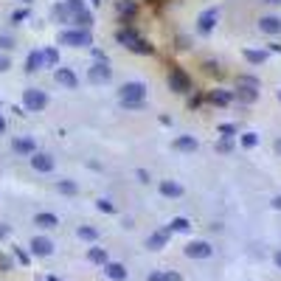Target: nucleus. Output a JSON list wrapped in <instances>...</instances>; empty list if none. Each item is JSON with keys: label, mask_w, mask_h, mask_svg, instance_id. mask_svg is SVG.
Instances as JSON below:
<instances>
[{"label": "nucleus", "mask_w": 281, "mask_h": 281, "mask_svg": "<svg viewBox=\"0 0 281 281\" xmlns=\"http://www.w3.org/2000/svg\"><path fill=\"white\" fill-rule=\"evenodd\" d=\"M115 40H118L126 51H132V54H140V56H152V54H155V45H149V42L144 40V37H140L132 26L118 28V34H115Z\"/></svg>", "instance_id": "1"}, {"label": "nucleus", "mask_w": 281, "mask_h": 281, "mask_svg": "<svg viewBox=\"0 0 281 281\" xmlns=\"http://www.w3.org/2000/svg\"><path fill=\"white\" fill-rule=\"evenodd\" d=\"M121 104L126 107V110H138V107H144V98H147V84L144 82H126L121 84Z\"/></svg>", "instance_id": "2"}, {"label": "nucleus", "mask_w": 281, "mask_h": 281, "mask_svg": "<svg viewBox=\"0 0 281 281\" xmlns=\"http://www.w3.org/2000/svg\"><path fill=\"white\" fill-rule=\"evenodd\" d=\"M59 45H70V48H90V45H93L90 28H73V31H62V34H59Z\"/></svg>", "instance_id": "3"}, {"label": "nucleus", "mask_w": 281, "mask_h": 281, "mask_svg": "<svg viewBox=\"0 0 281 281\" xmlns=\"http://www.w3.org/2000/svg\"><path fill=\"white\" fill-rule=\"evenodd\" d=\"M169 87L175 93H191V76L180 65H172V68H169Z\"/></svg>", "instance_id": "4"}, {"label": "nucleus", "mask_w": 281, "mask_h": 281, "mask_svg": "<svg viewBox=\"0 0 281 281\" xmlns=\"http://www.w3.org/2000/svg\"><path fill=\"white\" fill-rule=\"evenodd\" d=\"M23 104H26L28 112H40V110H45V104H48V96L42 90H37V87H28V90L23 93Z\"/></svg>", "instance_id": "5"}, {"label": "nucleus", "mask_w": 281, "mask_h": 281, "mask_svg": "<svg viewBox=\"0 0 281 281\" xmlns=\"http://www.w3.org/2000/svg\"><path fill=\"white\" fill-rule=\"evenodd\" d=\"M87 76H90V82H96V84H107V82H110L112 70H110V65H107V59H96V65L87 70Z\"/></svg>", "instance_id": "6"}, {"label": "nucleus", "mask_w": 281, "mask_h": 281, "mask_svg": "<svg viewBox=\"0 0 281 281\" xmlns=\"http://www.w3.org/2000/svg\"><path fill=\"white\" fill-rule=\"evenodd\" d=\"M217 20H219V9H205V12L200 14V20H197V28H200L203 34H211L214 26H217Z\"/></svg>", "instance_id": "7"}, {"label": "nucleus", "mask_w": 281, "mask_h": 281, "mask_svg": "<svg viewBox=\"0 0 281 281\" xmlns=\"http://www.w3.org/2000/svg\"><path fill=\"white\" fill-rule=\"evenodd\" d=\"M54 79H56V84H62V87H68V90H76V87H79V79H76V73H73L70 68H56Z\"/></svg>", "instance_id": "8"}, {"label": "nucleus", "mask_w": 281, "mask_h": 281, "mask_svg": "<svg viewBox=\"0 0 281 281\" xmlns=\"http://www.w3.org/2000/svg\"><path fill=\"white\" fill-rule=\"evenodd\" d=\"M211 253H214V247H211L208 242H189V245H186V256H189V259H208Z\"/></svg>", "instance_id": "9"}, {"label": "nucleus", "mask_w": 281, "mask_h": 281, "mask_svg": "<svg viewBox=\"0 0 281 281\" xmlns=\"http://www.w3.org/2000/svg\"><path fill=\"white\" fill-rule=\"evenodd\" d=\"M31 169L34 172H54V158L45 152H34L31 155Z\"/></svg>", "instance_id": "10"}, {"label": "nucleus", "mask_w": 281, "mask_h": 281, "mask_svg": "<svg viewBox=\"0 0 281 281\" xmlns=\"http://www.w3.org/2000/svg\"><path fill=\"white\" fill-rule=\"evenodd\" d=\"M31 253H34V256H51V253H54V242L45 236H34L31 239Z\"/></svg>", "instance_id": "11"}, {"label": "nucleus", "mask_w": 281, "mask_h": 281, "mask_svg": "<svg viewBox=\"0 0 281 281\" xmlns=\"http://www.w3.org/2000/svg\"><path fill=\"white\" fill-rule=\"evenodd\" d=\"M233 98L242 101V104H253V101L259 98V90H256V87H247V84H239L236 93H233Z\"/></svg>", "instance_id": "12"}, {"label": "nucleus", "mask_w": 281, "mask_h": 281, "mask_svg": "<svg viewBox=\"0 0 281 281\" xmlns=\"http://www.w3.org/2000/svg\"><path fill=\"white\" fill-rule=\"evenodd\" d=\"M172 147H175L177 152H197L200 140H197L194 135H180V138H175V144H172Z\"/></svg>", "instance_id": "13"}, {"label": "nucleus", "mask_w": 281, "mask_h": 281, "mask_svg": "<svg viewBox=\"0 0 281 281\" xmlns=\"http://www.w3.org/2000/svg\"><path fill=\"white\" fill-rule=\"evenodd\" d=\"M12 149H14L17 155H28V158H31V155L37 152V144H34L31 138H14V140H12Z\"/></svg>", "instance_id": "14"}, {"label": "nucleus", "mask_w": 281, "mask_h": 281, "mask_svg": "<svg viewBox=\"0 0 281 281\" xmlns=\"http://www.w3.org/2000/svg\"><path fill=\"white\" fill-rule=\"evenodd\" d=\"M104 273L110 275L112 281H126V267L121 261H107L104 264Z\"/></svg>", "instance_id": "15"}, {"label": "nucleus", "mask_w": 281, "mask_h": 281, "mask_svg": "<svg viewBox=\"0 0 281 281\" xmlns=\"http://www.w3.org/2000/svg\"><path fill=\"white\" fill-rule=\"evenodd\" d=\"M259 28L264 31V34H281V20L273 17V14H267V17L259 20Z\"/></svg>", "instance_id": "16"}, {"label": "nucleus", "mask_w": 281, "mask_h": 281, "mask_svg": "<svg viewBox=\"0 0 281 281\" xmlns=\"http://www.w3.org/2000/svg\"><path fill=\"white\" fill-rule=\"evenodd\" d=\"M208 101H211V104H217V107H228L233 101V93L231 90H211Z\"/></svg>", "instance_id": "17"}, {"label": "nucleus", "mask_w": 281, "mask_h": 281, "mask_svg": "<svg viewBox=\"0 0 281 281\" xmlns=\"http://www.w3.org/2000/svg\"><path fill=\"white\" fill-rule=\"evenodd\" d=\"M40 68H45V59H42V51H31L26 56V70L28 73H37Z\"/></svg>", "instance_id": "18"}, {"label": "nucleus", "mask_w": 281, "mask_h": 281, "mask_svg": "<svg viewBox=\"0 0 281 281\" xmlns=\"http://www.w3.org/2000/svg\"><path fill=\"white\" fill-rule=\"evenodd\" d=\"M166 239H169V231H158V233H152V236L147 239V247L149 250H161V247L166 245Z\"/></svg>", "instance_id": "19"}, {"label": "nucleus", "mask_w": 281, "mask_h": 281, "mask_svg": "<svg viewBox=\"0 0 281 281\" xmlns=\"http://www.w3.org/2000/svg\"><path fill=\"white\" fill-rule=\"evenodd\" d=\"M161 194L163 197H180L183 194V186H180V183H175V180H163L161 183Z\"/></svg>", "instance_id": "20"}, {"label": "nucleus", "mask_w": 281, "mask_h": 281, "mask_svg": "<svg viewBox=\"0 0 281 281\" xmlns=\"http://www.w3.org/2000/svg\"><path fill=\"white\" fill-rule=\"evenodd\" d=\"M135 12H138V6H135V0H121V3H118V14L124 17V23H126V20H132V17H135Z\"/></svg>", "instance_id": "21"}, {"label": "nucleus", "mask_w": 281, "mask_h": 281, "mask_svg": "<svg viewBox=\"0 0 281 281\" xmlns=\"http://www.w3.org/2000/svg\"><path fill=\"white\" fill-rule=\"evenodd\" d=\"M54 17L59 23H73V12H70L65 3H56V6H54Z\"/></svg>", "instance_id": "22"}, {"label": "nucleus", "mask_w": 281, "mask_h": 281, "mask_svg": "<svg viewBox=\"0 0 281 281\" xmlns=\"http://www.w3.org/2000/svg\"><path fill=\"white\" fill-rule=\"evenodd\" d=\"M34 225H37V228H56V225H59V219H56L54 214H37Z\"/></svg>", "instance_id": "23"}, {"label": "nucleus", "mask_w": 281, "mask_h": 281, "mask_svg": "<svg viewBox=\"0 0 281 281\" xmlns=\"http://www.w3.org/2000/svg\"><path fill=\"white\" fill-rule=\"evenodd\" d=\"M87 259L93 261V264H107V250L104 247H90V250H87Z\"/></svg>", "instance_id": "24"}, {"label": "nucleus", "mask_w": 281, "mask_h": 281, "mask_svg": "<svg viewBox=\"0 0 281 281\" xmlns=\"http://www.w3.org/2000/svg\"><path fill=\"white\" fill-rule=\"evenodd\" d=\"M42 59H45V68H59V51L56 48H45Z\"/></svg>", "instance_id": "25"}, {"label": "nucleus", "mask_w": 281, "mask_h": 281, "mask_svg": "<svg viewBox=\"0 0 281 281\" xmlns=\"http://www.w3.org/2000/svg\"><path fill=\"white\" fill-rule=\"evenodd\" d=\"M245 59L250 65H264L267 62V54H264V51H250V48H245Z\"/></svg>", "instance_id": "26"}, {"label": "nucleus", "mask_w": 281, "mask_h": 281, "mask_svg": "<svg viewBox=\"0 0 281 281\" xmlns=\"http://www.w3.org/2000/svg\"><path fill=\"white\" fill-rule=\"evenodd\" d=\"M56 189H59V194H68V197H73L79 191V186L73 180H59L56 183Z\"/></svg>", "instance_id": "27"}, {"label": "nucleus", "mask_w": 281, "mask_h": 281, "mask_svg": "<svg viewBox=\"0 0 281 281\" xmlns=\"http://www.w3.org/2000/svg\"><path fill=\"white\" fill-rule=\"evenodd\" d=\"M73 23H76L79 28H90V26H93V14L84 9V12H79L76 17H73Z\"/></svg>", "instance_id": "28"}, {"label": "nucleus", "mask_w": 281, "mask_h": 281, "mask_svg": "<svg viewBox=\"0 0 281 281\" xmlns=\"http://www.w3.org/2000/svg\"><path fill=\"white\" fill-rule=\"evenodd\" d=\"M76 233H79V239H84V242H96L98 239V231L96 228H87V225H82Z\"/></svg>", "instance_id": "29"}, {"label": "nucleus", "mask_w": 281, "mask_h": 281, "mask_svg": "<svg viewBox=\"0 0 281 281\" xmlns=\"http://www.w3.org/2000/svg\"><path fill=\"white\" fill-rule=\"evenodd\" d=\"M169 231H189V219L186 217H175L169 222Z\"/></svg>", "instance_id": "30"}, {"label": "nucleus", "mask_w": 281, "mask_h": 281, "mask_svg": "<svg viewBox=\"0 0 281 281\" xmlns=\"http://www.w3.org/2000/svg\"><path fill=\"white\" fill-rule=\"evenodd\" d=\"M256 144H259V135H256V132H245V135H242V147H245V149H253Z\"/></svg>", "instance_id": "31"}, {"label": "nucleus", "mask_w": 281, "mask_h": 281, "mask_svg": "<svg viewBox=\"0 0 281 281\" xmlns=\"http://www.w3.org/2000/svg\"><path fill=\"white\" fill-rule=\"evenodd\" d=\"M96 208L104 211V214H112V211H115V205H112L110 200H96Z\"/></svg>", "instance_id": "32"}, {"label": "nucleus", "mask_w": 281, "mask_h": 281, "mask_svg": "<svg viewBox=\"0 0 281 281\" xmlns=\"http://www.w3.org/2000/svg\"><path fill=\"white\" fill-rule=\"evenodd\" d=\"M219 132H222L225 138H233V135H236V126H233V124H222V126H219Z\"/></svg>", "instance_id": "33"}, {"label": "nucleus", "mask_w": 281, "mask_h": 281, "mask_svg": "<svg viewBox=\"0 0 281 281\" xmlns=\"http://www.w3.org/2000/svg\"><path fill=\"white\" fill-rule=\"evenodd\" d=\"M12 48H14V40L3 34V37H0V51H12Z\"/></svg>", "instance_id": "34"}, {"label": "nucleus", "mask_w": 281, "mask_h": 281, "mask_svg": "<svg viewBox=\"0 0 281 281\" xmlns=\"http://www.w3.org/2000/svg\"><path fill=\"white\" fill-rule=\"evenodd\" d=\"M231 149H233L231 138H225V140H219V144H217V152H231Z\"/></svg>", "instance_id": "35"}, {"label": "nucleus", "mask_w": 281, "mask_h": 281, "mask_svg": "<svg viewBox=\"0 0 281 281\" xmlns=\"http://www.w3.org/2000/svg\"><path fill=\"white\" fill-rule=\"evenodd\" d=\"M203 68H205V73H211V76H214V73L219 76V65H217V62H205Z\"/></svg>", "instance_id": "36"}, {"label": "nucleus", "mask_w": 281, "mask_h": 281, "mask_svg": "<svg viewBox=\"0 0 281 281\" xmlns=\"http://www.w3.org/2000/svg\"><path fill=\"white\" fill-rule=\"evenodd\" d=\"M12 68V59H9L6 54H0V73H3V70H9Z\"/></svg>", "instance_id": "37"}, {"label": "nucleus", "mask_w": 281, "mask_h": 281, "mask_svg": "<svg viewBox=\"0 0 281 281\" xmlns=\"http://www.w3.org/2000/svg\"><path fill=\"white\" fill-rule=\"evenodd\" d=\"M26 17H28V12H26V9H20V12H14V14H12V20H14V23L26 20Z\"/></svg>", "instance_id": "38"}, {"label": "nucleus", "mask_w": 281, "mask_h": 281, "mask_svg": "<svg viewBox=\"0 0 281 281\" xmlns=\"http://www.w3.org/2000/svg\"><path fill=\"white\" fill-rule=\"evenodd\" d=\"M200 104H203V96H191L189 98V107H191V110H197Z\"/></svg>", "instance_id": "39"}, {"label": "nucleus", "mask_w": 281, "mask_h": 281, "mask_svg": "<svg viewBox=\"0 0 281 281\" xmlns=\"http://www.w3.org/2000/svg\"><path fill=\"white\" fill-rule=\"evenodd\" d=\"M135 177H138L140 183H149V172H147V169H138V172H135Z\"/></svg>", "instance_id": "40"}, {"label": "nucleus", "mask_w": 281, "mask_h": 281, "mask_svg": "<svg viewBox=\"0 0 281 281\" xmlns=\"http://www.w3.org/2000/svg\"><path fill=\"white\" fill-rule=\"evenodd\" d=\"M239 84H247V87H256V79H253V76H239Z\"/></svg>", "instance_id": "41"}, {"label": "nucleus", "mask_w": 281, "mask_h": 281, "mask_svg": "<svg viewBox=\"0 0 281 281\" xmlns=\"http://www.w3.org/2000/svg\"><path fill=\"white\" fill-rule=\"evenodd\" d=\"M149 281H166V273H152V275H149Z\"/></svg>", "instance_id": "42"}, {"label": "nucleus", "mask_w": 281, "mask_h": 281, "mask_svg": "<svg viewBox=\"0 0 281 281\" xmlns=\"http://www.w3.org/2000/svg\"><path fill=\"white\" fill-rule=\"evenodd\" d=\"M166 281H180V275H177V273H166Z\"/></svg>", "instance_id": "43"}, {"label": "nucleus", "mask_w": 281, "mask_h": 281, "mask_svg": "<svg viewBox=\"0 0 281 281\" xmlns=\"http://www.w3.org/2000/svg\"><path fill=\"white\" fill-rule=\"evenodd\" d=\"M270 48H273L275 54H281V42H270Z\"/></svg>", "instance_id": "44"}, {"label": "nucleus", "mask_w": 281, "mask_h": 281, "mask_svg": "<svg viewBox=\"0 0 281 281\" xmlns=\"http://www.w3.org/2000/svg\"><path fill=\"white\" fill-rule=\"evenodd\" d=\"M6 132V118H3V115H0V135Z\"/></svg>", "instance_id": "45"}, {"label": "nucleus", "mask_w": 281, "mask_h": 281, "mask_svg": "<svg viewBox=\"0 0 281 281\" xmlns=\"http://www.w3.org/2000/svg\"><path fill=\"white\" fill-rule=\"evenodd\" d=\"M273 208H278V211H281V197H273Z\"/></svg>", "instance_id": "46"}, {"label": "nucleus", "mask_w": 281, "mask_h": 281, "mask_svg": "<svg viewBox=\"0 0 281 281\" xmlns=\"http://www.w3.org/2000/svg\"><path fill=\"white\" fill-rule=\"evenodd\" d=\"M275 152H278V155H281V138H278V140H275Z\"/></svg>", "instance_id": "47"}, {"label": "nucleus", "mask_w": 281, "mask_h": 281, "mask_svg": "<svg viewBox=\"0 0 281 281\" xmlns=\"http://www.w3.org/2000/svg\"><path fill=\"white\" fill-rule=\"evenodd\" d=\"M275 264H278V267H281V250H278V253H275Z\"/></svg>", "instance_id": "48"}, {"label": "nucleus", "mask_w": 281, "mask_h": 281, "mask_svg": "<svg viewBox=\"0 0 281 281\" xmlns=\"http://www.w3.org/2000/svg\"><path fill=\"white\" fill-rule=\"evenodd\" d=\"M261 3H270V6H275V3H281V0H261Z\"/></svg>", "instance_id": "49"}, {"label": "nucleus", "mask_w": 281, "mask_h": 281, "mask_svg": "<svg viewBox=\"0 0 281 281\" xmlns=\"http://www.w3.org/2000/svg\"><path fill=\"white\" fill-rule=\"evenodd\" d=\"M0 236H6V228H0Z\"/></svg>", "instance_id": "50"}, {"label": "nucleus", "mask_w": 281, "mask_h": 281, "mask_svg": "<svg viewBox=\"0 0 281 281\" xmlns=\"http://www.w3.org/2000/svg\"><path fill=\"white\" fill-rule=\"evenodd\" d=\"M48 281H59V278H56V275H51V278H48Z\"/></svg>", "instance_id": "51"}, {"label": "nucleus", "mask_w": 281, "mask_h": 281, "mask_svg": "<svg viewBox=\"0 0 281 281\" xmlns=\"http://www.w3.org/2000/svg\"><path fill=\"white\" fill-rule=\"evenodd\" d=\"M20 3H31V0H20Z\"/></svg>", "instance_id": "52"}, {"label": "nucleus", "mask_w": 281, "mask_h": 281, "mask_svg": "<svg viewBox=\"0 0 281 281\" xmlns=\"http://www.w3.org/2000/svg\"><path fill=\"white\" fill-rule=\"evenodd\" d=\"M278 101H281V90H278Z\"/></svg>", "instance_id": "53"}]
</instances>
